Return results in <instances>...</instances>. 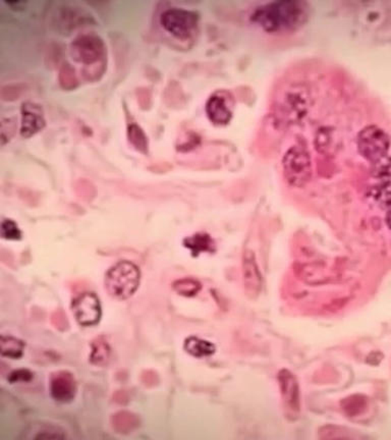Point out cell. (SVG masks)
<instances>
[{
  "label": "cell",
  "mask_w": 391,
  "mask_h": 440,
  "mask_svg": "<svg viewBox=\"0 0 391 440\" xmlns=\"http://www.w3.org/2000/svg\"><path fill=\"white\" fill-rule=\"evenodd\" d=\"M71 308L80 325L94 326L101 318V306L94 292H83L73 301Z\"/></svg>",
  "instance_id": "obj_7"
},
{
  "label": "cell",
  "mask_w": 391,
  "mask_h": 440,
  "mask_svg": "<svg viewBox=\"0 0 391 440\" xmlns=\"http://www.w3.org/2000/svg\"><path fill=\"white\" fill-rule=\"evenodd\" d=\"M205 108L208 118L214 125L225 126L232 120V98H229V94L225 92L213 94L208 99Z\"/></svg>",
  "instance_id": "obj_8"
},
{
  "label": "cell",
  "mask_w": 391,
  "mask_h": 440,
  "mask_svg": "<svg viewBox=\"0 0 391 440\" xmlns=\"http://www.w3.org/2000/svg\"><path fill=\"white\" fill-rule=\"evenodd\" d=\"M22 129L21 134L24 138L32 137L45 126L41 108L33 104H24L22 107Z\"/></svg>",
  "instance_id": "obj_10"
},
{
  "label": "cell",
  "mask_w": 391,
  "mask_h": 440,
  "mask_svg": "<svg viewBox=\"0 0 391 440\" xmlns=\"http://www.w3.org/2000/svg\"><path fill=\"white\" fill-rule=\"evenodd\" d=\"M140 279L141 272L137 265L129 261H120L107 271L105 288L113 298L126 300L135 294Z\"/></svg>",
  "instance_id": "obj_2"
},
{
  "label": "cell",
  "mask_w": 391,
  "mask_h": 440,
  "mask_svg": "<svg viewBox=\"0 0 391 440\" xmlns=\"http://www.w3.org/2000/svg\"><path fill=\"white\" fill-rule=\"evenodd\" d=\"M201 289V285L197 281L191 278L180 279L173 283V290L182 296H195Z\"/></svg>",
  "instance_id": "obj_18"
},
{
  "label": "cell",
  "mask_w": 391,
  "mask_h": 440,
  "mask_svg": "<svg viewBox=\"0 0 391 440\" xmlns=\"http://www.w3.org/2000/svg\"><path fill=\"white\" fill-rule=\"evenodd\" d=\"M111 359V347L104 337L100 336L94 339L91 345L90 361L93 365L104 367Z\"/></svg>",
  "instance_id": "obj_12"
},
{
  "label": "cell",
  "mask_w": 391,
  "mask_h": 440,
  "mask_svg": "<svg viewBox=\"0 0 391 440\" xmlns=\"http://www.w3.org/2000/svg\"><path fill=\"white\" fill-rule=\"evenodd\" d=\"M390 141L383 129L370 126L362 129L357 136V148L360 153L369 162H377L386 155L390 149Z\"/></svg>",
  "instance_id": "obj_5"
},
{
  "label": "cell",
  "mask_w": 391,
  "mask_h": 440,
  "mask_svg": "<svg viewBox=\"0 0 391 440\" xmlns=\"http://www.w3.org/2000/svg\"><path fill=\"white\" fill-rule=\"evenodd\" d=\"M71 55L77 62L93 66L105 57V45L96 35H83L71 43Z\"/></svg>",
  "instance_id": "obj_6"
},
{
  "label": "cell",
  "mask_w": 391,
  "mask_h": 440,
  "mask_svg": "<svg viewBox=\"0 0 391 440\" xmlns=\"http://www.w3.org/2000/svg\"><path fill=\"white\" fill-rule=\"evenodd\" d=\"M283 173L288 184L301 187L309 182L312 166L309 153L303 147L292 146L285 154Z\"/></svg>",
  "instance_id": "obj_3"
},
{
  "label": "cell",
  "mask_w": 391,
  "mask_h": 440,
  "mask_svg": "<svg viewBox=\"0 0 391 440\" xmlns=\"http://www.w3.org/2000/svg\"><path fill=\"white\" fill-rule=\"evenodd\" d=\"M1 236L6 240H20L22 232L15 221L4 220L1 223Z\"/></svg>",
  "instance_id": "obj_20"
},
{
  "label": "cell",
  "mask_w": 391,
  "mask_h": 440,
  "mask_svg": "<svg viewBox=\"0 0 391 440\" xmlns=\"http://www.w3.org/2000/svg\"><path fill=\"white\" fill-rule=\"evenodd\" d=\"M127 136H129V142L138 149V151L146 153L148 150V142H147L146 136H145L144 132L141 129L140 127H138L136 124H131L129 127V131H127Z\"/></svg>",
  "instance_id": "obj_16"
},
{
  "label": "cell",
  "mask_w": 391,
  "mask_h": 440,
  "mask_svg": "<svg viewBox=\"0 0 391 440\" xmlns=\"http://www.w3.org/2000/svg\"><path fill=\"white\" fill-rule=\"evenodd\" d=\"M185 350L192 356L198 357V358L210 356L215 352V348L211 343L195 336L189 337L185 341Z\"/></svg>",
  "instance_id": "obj_13"
},
{
  "label": "cell",
  "mask_w": 391,
  "mask_h": 440,
  "mask_svg": "<svg viewBox=\"0 0 391 440\" xmlns=\"http://www.w3.org/2000/svg\"><path fill=\"white\" fill-rule=\"evenodd\" d=\"M77 392L75 377L69 371H58L50 378V394L59 403L73 401Z\"/></svg>",
  "instance_id": "obj_9"
},
{
  "label": "cell",
  "mask_w": 391,
  "mask_h": 440,
  "mask_svg": "<svg viewBox=\"0 0 391 440\" xmlns=\"http://www.w3.org/2000/svg\"><path fill=\"white\" fill-rule=\"evenodd\" d=\"M309 8L307 3L292 0L270 2L257 8L252 21L269 34L294 32L307 23Z\"/></svg>",
  "instance_id": "obj_1"
},
{
  "label": "cell",
  "mask_w": 391,
  "mask_h": 440,
  "mask_svg": "<svg viewBox=\"0 0 391 440\" xmlns=\"http://www.w3.org/2000/svg\"><path fill=\"white\" fill-rule=\"evenodd\" d=\"M243 278L247 283L248 289L251 290L254 294L258 292L260 289V274L252 256H246L243 260Z\"/></svg>",
  "instance_id": "obj_15"
},
{
  "label": "cell",
  "mask_w": 391,
  "mask_h": 440,
  "mask_svg": "<svg viewBox=\"0 0 391 440\" xmlns=\"http://www.w3.org/2000/svg\"><path fill=\"white\" fill-rule=\"evenodd\" d=\"M33 377H34V375L30 370L20 369L13 371L10 376L8 377V381L10 383H29V381H32Z\"/></svg>",
  "instance_id": "obj_21"
},
{
  "label": "cell",
  "mask_w": 391,
  "mask_h": 440,
  "mask_svg": "<svg viewBox=\"0 0 391 440\" xmlns=\"http://www.w3.org/2000/svg\"><path fill=\"white\" fill-rule=\"evenodd\" d=\"M212 241L206 234H196L185 241V246L193 253L199 254L202 251L211 249Z\"/></svg>",
  "instance_id": "obj_17"
},
{
  "label": "cell",
  "mask_w": 391,
  "mask_h": 440,
  "mask_svg": "<svg viewBox=\"0 0 391 440\" xmlns=\"http://www.w3.org/2000/svg\"><path fill=\"white\" fill-rule=\"evenodd\" d=\"M111 423H113V427L116 432L127 433L133 432L136 428L140 425V420L137 415L134 413L127 412V411H122V412L116 413L111 418Z\"/></svg>",
  "instance_id": "obj_11"
},
{
  "label": "cell",
  "mask_w": 391,
  "mask_h": 440,
  "mask_svg": "<svg viewBox=\"0 0 391 440\" xmlns=\"http://www.w3.org/2000/svg\"><path fill=\"white\" fill-rule=\"evenodd\" d=\"M59 83L62 88L68 89V90H71V89L77 87L78 81L77 78H76L75 71H73L71 66L68 64H64V66L60 69Z\"/></svg>",
  "instance_id": "obj_19"
},
{
  "label": "cell",
  "mask_w": 391,
  "mask_h": 440,
  "mask_svg": "<svg viewBox=\"0 0 391 440\" xmlns=\"http://www.w3.org/2000/svg\"><path fill=\"white\" fill-rule=\"evenodd\" d=\"M160 23L174 37L185 40L195 34L198 28L199 17L195 12L191 10L171 8L162 13Z\"/></svg>",
  "instance_id": "obj_4"
},
{
  "label": "cell",
  "mask_w": 391,
  "mask_h": 440,
  "mask_svg": "<svg viewBox=\"0 0 391 440\" xmlns=\"http://www.w3.org/2000/svg\"><path fill=\"white\" fill-rule=\"evenodd\" d=\"M0 348L2 356L10 359H20L24 354V343L15 337L2 336Z\"/></svg>",
  "instance_id": "obj_14"
}]
</instances>
